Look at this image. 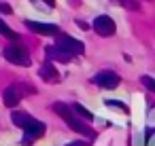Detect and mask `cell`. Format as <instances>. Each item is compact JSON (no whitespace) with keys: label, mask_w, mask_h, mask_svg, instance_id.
I'll use <instances>...</instances> for the list:
<instances>
[{"label":"cell","mask_w":155,"mask_h":146,"mask_svg":"<svg viewBox=\"0 0 155 146\" xmlns=\"http://www.w3.org/2000/svg\"><path fill=\"white\" fill-rule=\"evenodd\" d=\"M53 110L66 121V125L72 129V131H77V133H81V135H85V138H96V131L94 129H89L87 125H83V121L79 119V116H74V112H72V108L70 106H66V104H53Z\"/></svg>","instance_id":"cell-1"},{"label":"cell","mask_w":155,"mask_h":146,"mask_svg":"<svg viewBox=\"0 0 155 146\" xmlns=\"http://www.w3.org/2000/svg\"><path fill=\"white\" fill-rule=\"evenodd\" d=\"M5 59L7 62H11V64H15V66H30V55H28V51L21 47V45H9V47H5Z\"/></svg>","instance_id":"cell-2"},{"label":"cell","mask_w":155,"mask_h":146,"mask_svg":"<svg viewBox=\"0 0 155 146\" xmlns=\"http://www.w3.org/2000/svg\"><path fill=\"white\" fill-rule=\"evenodd\" d=\"M94 83H96L98 87L106 89V91H113V89L119 87L121 78H119L115 72H110V70H102V72H98V74L94 76Z\"/></svg>","instance_id":"cell-3"},{"label":"cell","mask_w":155,"mask_h":146,"mask_svg":"<svg viewBox=\"0 0 155 146\" xmlns=\"http://www.w3.org/2000/svg\"><path fill=\"white\" fill-rule=\"evenodd\" d=\"M58 47L64 49V51H68L70 55H83V53H85L83 43L77 40V38H72V36H68V34H62V36L58 38Z\"/></svg>","instance_id":"cell-4"},{"label":"cell","mask_w":155,"mask_h":146,"mask_svg":"<svg viewBox=\"0 0 155 146\" xmlns=\"http://www.w3.org/2000/svg\"><path fill=\"white\" fill-rule=\"evenodd\" d=\"M94 30L100 34V36H113L115 34V21L108 17V15H100L94 19Z\"/></svg>","instance_id":"cell-5"},{"label":"cell","mask_w":155,"mask_h":146,"mask_svg":"<svg viewBox=\"0 0 155 146\" xmlns=\"http://www.w3.org/2000/svg\"><path fill=\"white\" fill-rule=\"evenodd\" d=\"M26 26H28V30H32V32H36V34H43V36L58 34V26H55V24H43V21L26 19Z\"/></svg>","instance_id":"cell-6"},{"label":"cell","mask_w":155,"mask_h":146,"mask_svg":"<svg viewBox=\"0 0 155 146\" xmlns=\"http://www.w3.org/2000/svg\"><path fill=\"white\" fill-rule=\"evenodd\" d=\"M45 53H47V57H49V59H58V62H70V57H72L68 51L60 49L58 45H55V47H47V49H45Z\"/></svg>","instance_id":"cell-7"},{"label":"cell","mask_w":155,"mask_h":146,"mask_svg":"<svg viewBox=\"0 0 155 146\" xmlns=\"http://www.w3.org/2000/svg\"><path fill=\"white\" fill-rule=\"evenodd\" d=\"M24 129H26V133H28L30 138H41V135L45 133V123H43V121H36V119H30V123H28Z\"/></svg>","instance_id":"cell-8"},{"label":"cell","mask_w":155,"mask_h":146,"mask_svg":"<svg viewBox=\"0 0 155 146\" xmlns=\"http://www.w3.org/2000/svg\"><path fill=\"white\" fill-rule=\"evenodd\" d=\"M19 100H21V95H19L17 85H11L9 89H5V106H17Z\"/></svg>","instance_id":"cell-9"},{"label":"cell","mask_w":155,"mask_h":146,"mask_svg":"<svg viewBox=\"0 0 155 146\" xmlns=\"http://www.w3.org/2000/svg\"><path fill=\"white\" fill-rule=\"evenodd\" d=\"M41 76L45 78V81H49V83H55L60 76H58V70H55V66L53 64H45L43 68H41Z\"/></svg>","instance_id":"cell-10"},{"label":"cell","mask_w":155,"mask_h":146,"mask_svg":"<svg viewBox=\"0 0 155 146\" xmlns=\"http://www.w3.org/2000/svg\"><path fill=\"white\" fill-rule=\"evenodd\" d=\"M30 119H32V116L26 114V112H13V123H15L17 127H21V129L30 123Z\"/></svg>","instance_id":"cell-11"},{"label":"cell","mask_w":155,"mask_h":146,"mask_svg":"<svg viewBox=\"0 0 155 146\" xmlns=\"http://www.w3.org/2000/svg\"><path fill=\"white\" fill-rule=\"evenodd\" d=\"M0 34L7 36V38H11V40H17V38H19V36H17V32H13V30L7 26V21H5L2 17H0Z\"/></svg>","instance_id":"cell-12"},{"label":"cell","mask_w":155,"mask_h":146,"mask_svg":"<svg viewBox=\"0 0 155 146\" xmlns=\"http://www.w3.org/2000/svg\"><path fill=\"white\" fill-rule=\"evenodd\" d=\"M72 110H74V112H79V114H81L85 121H91V119H94V114H91L87 108H83L81 104H72Z\"/></svg>","instance_id":"cell-13"},{"label":"cell","mask_w":155,"mask_h":146,"mask_svg":"<svg viewBox=\"0 0 155 146\" xmlns=\"http://www.w3.org/2000/svg\"><path fill=\"white\" fill-rule=\"evenodd\" d=\"M140 81H142V85H144L147 89H151V91H155V78H153V76H142Z\"/></svg>","instance_id":"cell-14"},{"label":"cell","mask_w":155,"mask_h":146,"mask_svg":"<svg viewBox=\"0 0 155 146\" xmlns=\"http://www.w3.org/2000/svg\"><path fill=\"white\" fill-rule=\"evenodd\" d=\"M106 106H113V108H117V110H125V112H127V108H125V104H123V102H115V100H108V102H106Z\"/></svg>","instance_id":"cell-15"},{"label":"cell","mask_w":155,"mask_h":146,"mask_svg":"<svg viewBox=\"0 0 155 146\" xmlns=\"http://www.w3.org/2000/svg\"><path fill=\"white\" fill-rule=\"evenodd\" d=\"M0 13L9 15V13H11V7H9V5H0Z\"/></svg>","instance_id":"cell-16"},{"label":"cell","mask_w":155,"mask_h":146,"mask_svg":"<svg viewBox=\"0 0 155 146\" xmlns=\"http://www.w3.org/2000/svg\"><path fill=\"white\" fill-rule=\"evenodd\" d=\"M68 146H89V142H85V140H79V142H72V144H68Z\"/></svg>","instance_id":"cell-17"},{"label":"cell","mask_w":155,"mask_h":146,"mask_svg":"<svg viewBox=\"0 0 155 146\" xmlns=\"http://www.w3.org/2000/svg\"><path fill=\"white\" fill-rule=\"evenodd\" d=\"M147 146H155V135H151V138H149V142H147Z\"/></svg>","instance_id":"cell-18"},{"label":"cell","mask_w":155,"mask_h":146,"mask_svg":"<svg viewBox=\"0 0 155 146\" xmlns=\"http://www.w3.org/2000/svg\"><path fill=\"white\" fill-rule=\"evenodd\" d=\"M117 2H123V5H132V0H117Z\"/></svg>","instance_id":"cell-19"}]
</instances>
